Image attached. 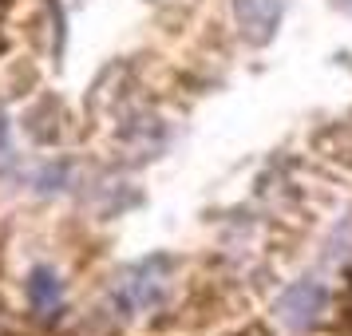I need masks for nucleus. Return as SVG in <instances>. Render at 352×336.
<instances>
[{"label": "nucleus", "instance_id": "f03ea898", "mask_svg": "<svg viewBox=\"0 0 352 336\" xmlns=\"http://www.w3.org/2000/svg\"><path fill=\"white\" fill-rule=\"evenodd\" d=\"M324 304H329V293L320 281H297V285H289L277 304H273V320H277V328L285 336H305L313 333L320 324V313H324Z\"/></svg>", "mask_w": 352, "mask_h": 336}, {"label": "nucleus", "instance_id": "423d86ee", "mask_svg": "<svg viewBox=\"0 0 352 336\" xmlns=\"http://www.w3.org/2000/svg\"><path fill=\"white\" fill-rule=\"evenodd\" d=\"M16 170V155H12V143H8V119H4V107H0V175H12Z\"/></svg>", "mask_w": 352, "mask_h": 336}, {"label": "nucleus", "instance_id": "39448f33", "mask_svg": "<svg viewBox=\"0 0 352 336\" xmlns=\"http://www.w3.org/2000/svg\"><path fill=\"white\" fill-rule=\"evenodd\" d=\"M60 123H64V107H60V99L56 96H44L32 111H28V135L40 139V143H56V139L64 135Z\"/></svg>", "mask_w": 352, "mask_h": 336}, {"label": "nucleus", "instance_id": "20e7f679", "mask_svg": "<svg viewBox=\"0 0 352 336\" xmlns=\"http://www.w3.org/2000/svg\"><path fill=\"white\" fill-rule=\"evenodd\" d=\"M28 301H32V313H36V317L56 320L60 304H64V285H60V277H56L48 265L32 269V277H28Z\"/></svg>", "mask_w": 352, "mask_h": 336}, {"label": "nucleus", "instance_id": "f257e3e1", "mask_svg": "<svg viewBox=\"0 0 352 336\" xmlns=\"http://www.w3.org/2000/svg\"><path fill=\"white\" fill-rule=\"evenodd\" d=\"M170 293V261L166 257H146L135 269H127V277L115 289V304L123 317H139V313H151L159 309Z\"/></svg>", "mask_w": 352, "mask_h": 336}, {"label": "nucleus", "instance_id": "7ed1b4c3", "mask_svg": "<svg viewBox=\"0 0 352 336\" xmlns=\"http://www.w3.org/2000/svg\"><path fill=\"white\" fill-rule=\"evenodd\" d=\"M285 12V0H234V20L250 44H270Z\"/></svg>", "mask_w": 352, "mask_h": 336}, {"label": "nucleus", "instance_id": "0eeeda50", "mask_svg": "<svg viewBox=\"0 0 352 336\" xmlns=\"http://www.w3.org/2000/svg\"><path fill=\"white\" fill-rule=\"evenodd\" d=\"M333 8H340V12H352V0H333Z\"/></svg>", "mask_w": 352, "mask_h": 336}, {"label": "nucleus", "instance_id": "6e6552de", "mask_svg": "<svg viewBox=\"0 0 352 336\" xmlns=\"http://www.w3.org/2000/svg\"><path fill=\"white\" fill-rule=\"evenodd\" d=\"M4 4H8V0H0V12H4ZM0 52H4V36H0Z\"/></svg>", "mask_w": 352, "mask_h": 336}]
</instances>
